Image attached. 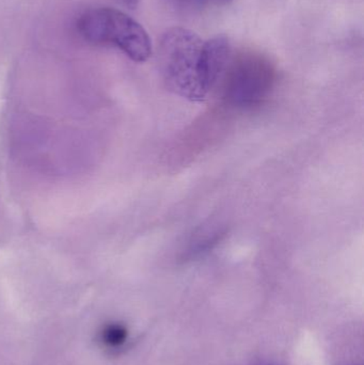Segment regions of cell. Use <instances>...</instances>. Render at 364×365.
Masks as SVG:
<instances>
[{"label": "cell", "mask_w": 364, "mask_h": 365, "mask_svg": "<svg viewBox=\"0 0 364 365\" xmlns=\"http://www.w3.org/2000/svg\"><path fill=\"white\" fill-rule=\"evenodd\" d=\"M203 41L198 34L183 27H173L162 34L160 60L162 74L170 90L192 101L207 96L202 73Z\"/></svg>", "instance_id": "6da1fadb"}, {"label": "cell", "mask_w": 364, "mask_h": 365, "mask_svg": "<svg viewBox=\"0 0 364 365\" xmlns=\"http://www.w3.org/2000/svg\"><path fill=\"white\" fill-rule=\"evenodd\" d=\"M77 29L88 42L113 44L132 61L145 62L151 56L147 30L118 9L104 6L85 11L77 21Z\"/></svg>", "instance_id": "7a4b0ae2"}, {"label": "cell", "mask_w": 364, "mask_h": 365, "mask_svg": "<svg viewBox=\"0 0 364 365\" xmlns=\"http://www.w3.org/2000/svg\"><path fill=\"white\" fill-rule=\"evenodd\" d=\"M275 83L276 68L271 60L262 53L248 51L231 57L219 86L227 104L247 109L262 104Z\"/></svg>", "instance_id": "3957f363"}, {"label": "cell", "mask_w": 364, "mask_h": 365, "mask_svg": "<svg viewBox=\"0 0 364 365\" xmlns=\"http://www.w3.org/2000/svg\"><path fill=\"white\" fill-rule=\"evenodd\" d=\"M222 232L214 231L209 233V231H202L198 234L190 242L189 248L187 250V255L190 257H199L203 253L211 250L220 240H222Z\"/></svg>", "instance_id": "277c9868"}, {"label": "cell", "mask_w": 364, "mask_h": 365, "mask_svg": "<svg viewBox=\"0 0 364 365\" xmlns=\"http://www.w3.org/2000/svg\"><path fill=\"white\" fill-rule=\"evenodd\" d=\"M128 331L121 325H110L105 328L102 334V340L107 346L119 347L125 343Z\"/></svg>", "instance_id": "5b68a950"}, {"label": "cell", "mask_w": 364, "mask_h": 365, "mask_svg": "<svg viewBox=\"0 0 364 365\" xmlns=\"http://www.w3.org/2000/svg\"><path fill=\"white\" fill-rule=\"evenodd\" d=\"M175 8L184 11H197L205 6L207 0H168Z\"/></svg>", "instance_id": "8992f818"}, {"label": "cell", "mask_w": 364, "mask_h": 365, "mask_svg": "<svg viewBox=\"0 0 364 365\" xmlns=\"http://www.w3.org/2000/svg\"><path fill=\"white\" fill-rule=\"evenodd\" d=\"M122 1H123L126 6H130V8H136L139 0H122Z\"/></svg>", "instance_id": "52a82bcc"}, {"label": "cell", "mask_w": 364, "mask_h": 365, "mask_svg": "<svg viewBox=\"0 0 364 365\" xmlns=\"http://www.w3.org/2000/svg\"><path fill=\"white\" fill-rule=\"evenodd\" d=\"M256 365H278V364H256Z\"/></svg>", "instance_id": "ba28073f"}]
</instances>
